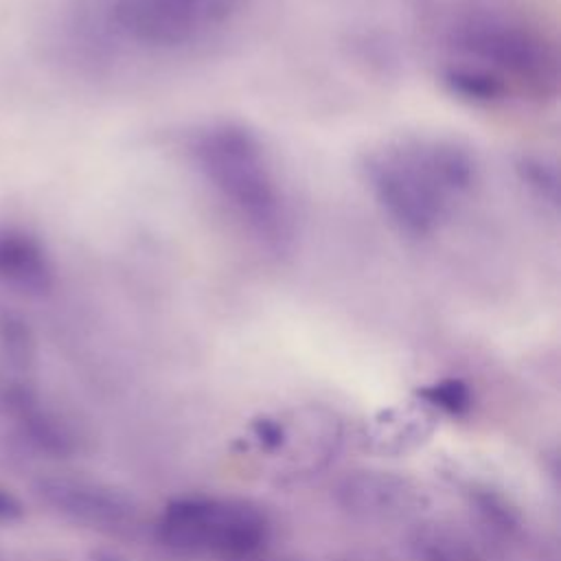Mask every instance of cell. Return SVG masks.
Instances as JSON below:
<instances>
[{"mask_svg":"<svg viewBox=\"0 0 561 561\" xmlns=\"http://www.w3.org/2000/svg\"><path fill=\"white\" fill-rule=\"evenodd\" d=\"M35 500L79 526L114 530L136 515L134 500L121 489L75 473H42L31 482Z\"/></svg>","mask_w":561,"mask_h":561,"instance_id":"obj_6","label":"cell"},{"mask_svg":"<svg viewBox=\"0 0 561 561\" xmlns=\"http://www.w3.org/2000/svg\"><path fill=\"white\" fill-rule=\"evenodd\" d=\"M421 394L425 399H430V403H436V405H440L449 412L462 410L469 401L467 388L460 381H440V383H434V386L425 388Z\"/></svg>","mask_w":561,"mask_h":561,"instance_id":"obj_11","label":"cell"},{"mask_svg":"<svg viewBox=\"0 0 561 561\" xmlns=\"http://www.w3.org/2000/svg\"><path fill=\"white\" fill-rule=\"evenodd\" d=\"M24 517H26V506L22 497L13 489L0 484V526H15Z\"/></svg>","mask_w":561,"mask_h":561,"instance_id":"obj_12","label":"cell"},{"mask_svg":"<svg viewBox=\"0 0 561 561\" xmlns=\"http://www.w3.org/2000/svg\"><path fill=\"white\" fill-rule=\"evenodd\" d=\"M0 419L39 454L66 458L77 449V434L70 421L42 397L28 375L0 368Z\"/></svg>","mask_w":561,"mask_h":561,"instance_id":"obj_7","label":"cell"},{"mask_svg":"<svg viewBox=\"0 0 561 561\" xmlns=\"http://www.w3.org/2000/svg\"><path fill=\"white\" fill-rule=\"evenodd\" d=\"M252 0H79V31L101 46L175 55L215 39Z\"/></svg>","mask_w":561,"mask_h":561,"instance_id":"obj_4","label":"cell"},{"mask_svg":"<svg viewBox=\"0 0 561 561\" xmlns=\"http://www.w3.org/2000/svg\"><path fill=\"white\" fill-rule=\"evenodd\" d=\"M55 265L46 245L24 228H0V287L22 296H46Z\"/></svg>","mask_w":561,"mask_h":561,"instance_id":"obj_8","label":"cell"},{"mask_svg":"<svg viewBox=\"0 0 561 561\" xmlns=\"http://www.w3.org/2000/svg\"><path fill=\"white\" fill-rule=\"evenodd\" d=\"M186 153L195 173L259 250L285 256L294 248V208L256 131L237 121H210L191 131Z\"/></svg>","mask_w":561,"mask_h":561,"instance_id":"obj_3","label":"cell"},{"mask_svg":"<svg viewBox=\"0 0 561 561\" xmlns=\"http://www.w3.org/2000/svg\"><path fill=\"white\" fill-rule=\"evenodd\" d=\"M340 500L353 513L390 517L416 504V489L405 480L383 471H362L348 476L340 486Z\"/></svg>","mask_w":561,"mask_h":561,"instance_id":"obj_9","label":"cell"},{"mask_svg":"<svg viewBox=\"0 0 561 561\" xmlns=\"http://www.w3.org/2000/svg\"><path fill=\"white\" fill-rule=\"evenodd\" d=\"M0 359L2 368L28 375L37 359V342L28 322L11 307L0 305Z\"/></svg>","mask_w":561,"mask_h":561,"instance_id":"obj_10","label":"cell"},{"mask_svg":"<svg viewBox=\"0 0 561 561\" xmlns=\"http://www.w3.org/2000/svg\"><path fill=\"white\" fill-rule=\"evenodd\" d=\"M160 535L180 550L241 557L265 541L267 522L245 502L195 497L173 502L164 511Z\"/></svg>","mask_w":561,"mask_h":561,"instance_id":"obj_5","label":"cell"},{"mask_svg":"<svg viewBox=\"0 0 561 561\" xmlns=\"http://www.w3.org/2000/svg\"><path fill=\"white\" fill-rule=\"evenodd\" d=\"M0 561H11V559H9V554H7L2 548H0Z\"/></svg>","mask_w":561,"mask_h":561,"instance_id":"obj_13","label":"cell"},{"mask_svg":"<svg viewBox=\"0 0 561 561\" xmlns=\"http://www.w3.org/2000/svg\"><path fill=\"white\" fill-rule=\"evenodd\" d=\"M368 193L388 224L410 239L447 228L478 184L473 153L445 136H401L370 149L362 162Z\"/></svg>","mask_w":561,"mask_h":561,"instance_id":"obj_2","label":"cell"},{"mask_svg":"<svg viewBox=\"0 0 561 561\" xmlns=\"http://www.w3.org/2000/svg\"><path fill=\"white\" fill-rule=\"evenodd\" d=\"M438 77L473 105H541L559 88L557 42L515 0H456L438 26Z\"/></svg>","mask_w":561,"mask_h":561,"instance_id":"obj_1","label":"cell"}]
</instances>
